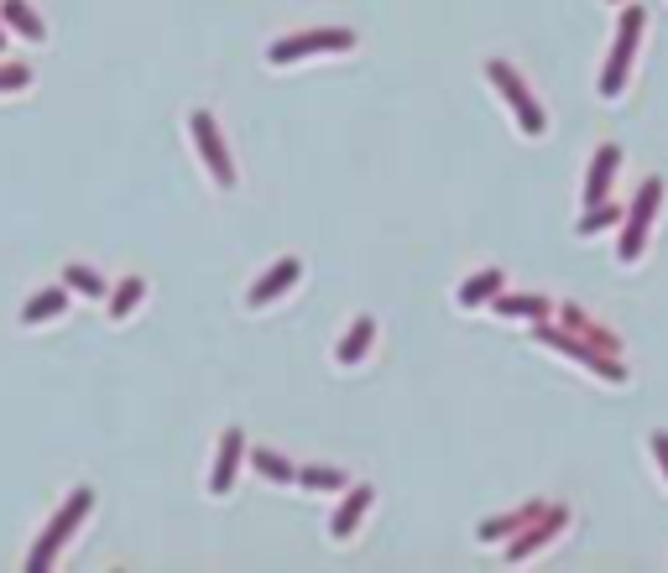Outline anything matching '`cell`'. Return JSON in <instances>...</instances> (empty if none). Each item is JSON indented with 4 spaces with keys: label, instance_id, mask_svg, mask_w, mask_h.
<instances>
[{
    "label": "cell",
    "instance_id": "cell-1",
    "mask_svg": "<svg viewBox=\"0 0 668 573\" xmlns=\"http://www.w3.org/2000/svg\"><path fill=\"white\" fill-rule=\"evenodd\" d=\"M89 511H94V490H89V485H79V490H73V495H69V501L58 506V516H52V522H48V532L37 537V547H32V553H27V573H48V569H52V557L63 553V542H69L73 532H79V522H84Z\"/></svg>",
    "mask_w": 668,
    "mask_h": 573
},
{
    "label": "cell",
    "instance_id": "cell-2",
    "mask_svg": "<svg viewBox=\"0 0 668 573\" xmlns=\"http://www.w3.org/2000/svg\"><path fill=\"white\" fill-rule=\"evenodd\" d=\"M642 21H648L642 6H627V11H621L617 42H611V58H606V73H600V94H606V100H617L621 89H627V68H632V52H637V42H642Z\"/></svg>",
    "mask_w": 668,
    "mask_h": 573
},
{
    "label": "cell",
    "instance_id": "cell-3",
    "mask_svg": "<svg viewBox=\"0 0 668 573\" xmlns=\"http://www.w3.org/2000/svg\"><path fill=\"white\" fill-rule=\"evenodd\" d=\"M486 79H491V84H497L501 94H507V104H512V115H517V125H522V131H528V135H544V131H549V115L538 110V100H532V89L512 73V63H501V58H491V63H486Z\"/></svg>",
    "mask_w": 668,
    "mask_h": 573
},
{
    "label": "cell",
    "instance_id": "cell-4",
    "mask_svg": "<svg viewBox=\"0 0 668 573\" xmlns=\"http://www.w3.org/2000/svg\"><path fill=\"white\" fill-rule=\"evenodd\" d=\"M658 203H664V178H648V183L637 188L632 214H627V230H621V245H617V255L627 267H632L637 255H642V245H648V224H652V214H658Z\"/></svg>",
    "mask_w": 668,
    "mask_h": 573
},
{
    "label": "cell",
    "instance_id": "cell-5",
    "mask_svg": "<svg viewBox=\"0 0 668 573\" xmlns=\"http://www.w3.org/2000/svg\"><path fill=\"white\" fill-rule=\"evenodd\" d=\"M538 344H549V350H559V354H569L575 365H585V371H596L600 381H627V365H621L617 354H600L596 344H580L575 334H565V329H538Z\"/></svg>",
    "mask_w": 668,
    "mask_h": 573
},
{
    "label": "cell",
    "instance_id": "cell-6",
    "mask_svg": "<svg viewBox=\"0 0 668 573\" xmlns=\"http://www.w3.org/2000/svg\"><path fill=\"white\" fill-rule=\"evenodd\" d=\"M356 48V32L350 27H319V32H298V37H282L272 42V63H298V58H313V52H345Z\"/></svg>",
    "mask_w": 668,
    "mask_h": 573
},
{
    "label": "cell",
    "instance_id": "cell-7",
    "mask_svg": "<svg viewBox=\"0 0 668 573\" xmlns=\"http://www.w3.org/2000/svg\"><path fill=\"white\" fill-rule=\"evenodd\" d=\"M189 131H193V147H199V157H205V168L215 172V183H220V188H236V162H230V152H225L215 115H209V110H193V115H189Z\"/></svg>",
    "mask_w": 668,
    "mask_h": 573
},
{
    "label": "cell",
    "instance_id": "cell-8",
    "mask_svg": "<svg viewBox=\"0 0 668 573\" xmlns=\"http://www.w3.org/2000/svg\"><path fill=\"white\" fill-rule=\"evenodd\" d=\"M565 522H569V511H565V506H544V516H538V522H528V526H522V537H517L512 547H507V557H512V563H522V557H532V553H538V547H544V542H554V537H559V532H565Z\"/></svg>",
    "mask_w": 668,
    "mask_h": 573
},
{
    "label": "cell",
    "instance_id": "cell-9",
    "mask_svg": "<svg viewBox=\"0 0 668 573\" xmlns=\"http://www.w3.org/2000/svg\"><path fill=\"white\" fill-rule=\"evenodd\" d=\"M298 277H303V261H298V255H282V261H272V267H267V277L251 286V298H246V303H251V308L277 303V298H282V292L298 282Z\"/></svg>",
    "mask_w": 668,
    "mask_h": 573
},
{
    "label": "cell",
    "instance_id": "cell-10",
    "mask_svg": "<svg viewBox=\"0 0 668 573\" xmlns=\"http://www.w3.org/2000/svg\"><path fill=\"white\" fill-rule=\"evenodd\" d=\"M240 449H246V433H240V428H225L220 454H215V474H209V495H230L236 470H240Z\"/></svg>",
    "mask_w": 668,
    "mask_h": 573
},
{
    "label": "cell",
    "instance_id": "cell-11",
    "mask_svg": "<svg viewBox=\"0 0 668 573\" xmlns=\"http://www.w3.org/2000/svg\"><path fill=\"white\" fill-rule=\"evenodd\" d=\"M617 168H621V147H611V141H606V147L596 152V162H590V172H585V209H590V203H606Z\"/></svg>",
    "mask_w": 668,
    "mask_h": 573
},
{
    "label": "cell",
    "instance_id": "cell-12",
    "mask_svg": "<svg viewBox=\"0 0 668 573\" xmlns=\"http://www.w3.org/2000/svg\"><path fill=\"white\" fill-rule=\"evenodd\" d=\"M501 286H507V271H497V267L476 271V277L460 286V308H486V303H491V298L501 292Z\"/></svg>",
    "mask_w": 668,
    "mask_h": 573
},
{
    "label": "cell",
    "instance_id": "cell-13",
    "mask_svg": "<svg viewBox=\"0 0 668 573\" xmlns=\"http://www.w3.org/2000/svg\"><path fill=\"white\" fill-rule=\"evenodd\" d=\"M366 511H371V490H366V485L350 490V495H345V506L335 511V516H329V537H350V532L360 526V516H366Z\"/></svg>",
    "mask_w": 668,
    "mask_h": 573
},
{
    "label": "cell",
    "instance_id": "cell-14",
    "mask_svg": "<svg viewBox=\"0 0 668 573\" xmlns=\"http://www.w3.org/2000/svg\"><path fill=\"white\" fill-rule=\"evenodd\" d=\"M0 17L11 21V32L17 37H27V42H42L48 37V27H42V17H37L27 0H0Z\"/></svg>",
    "mask_w": 668,
    "mask_h": 573
},
{
    "label": "cell",
    "instance_id": "cell-15",
    "mask_svg": "<svg viewBox=\"0 0 668 573\" xmlns=\"http://www.w3.org/2000/svg\"><path fill=\"white\" fill-rule=\"evenodd\" d=\"M544 516V506L532 501V506L512 511V516H497V522H480V542H497V537H512V532H522L528 522H538Z\"/></svg>",
    "mask_w": 668,
    "mask_h": 573
},
{
    "label": "cell",
    "instance_id": "cell-16",
    "mask_svg": "<svg viewBox=\"0 0 668 573\" xmlns=\"http://www.w3.org/2000/svg\"><path fill=\"white\" fill-rule=\"evenodd\" d=\"M565 329H575V334L585 339V344H596L600 354H617L621 344H617V334H606V329H596V323L585 319L580 308H565Z\"/></svg>",
    "mask_w": 668,
    "mask_h": 573
},
{
    "label": "cell",
    "instance_id": "cell-17",
    "mask_svg": "<svg viewBox=\"0 0 668 573\" xmlns=\"http://www.w3.org/2000/svg\"><path fill=\"white\" fill-rule=\"evenodd\" d=\"M491 308H497L501 319H544V313H554L549 298H507V292H497Z\"/></svg>",
    "mask_w": 668,
    "mask_h": 573
},
{
    "label": "cell",
    "instance_id": "cell-18",
    "mask_svg": "<svg viewBox=\"0 0 668 573\" xmlns=\"http://www.w3.org/2000/svg\"><path fill=\"white\" fill-rule=\"evenodd\" d=\"M371 339H377V319H356V329L340 339V365H356V360H366Z\"/></svg>",
    "mask_w": 668,
    "mask_h": 573
},
{
    "label": "cell",
    "instance_id": "cell-19",
    "mask_svg": "<svg viewBox=\"0 0 668 573\" xmlns=\"http://www.w3.org/2000/svg\"><path fill=\"white\" fill-rule=\"evenodd\" d=\"M63 303H69V292H37V298H27V308H21V323H48L63 313Z\"/></svg>",
    "mask_w": 668,
    "mask_h": 573
},
{
    "label": "cell",
    "instance_id": "cell-20",
    "mask_svg": "<svg viewBox=\"0 0 668 573\" xmlns=\"http://www.w3.org/2000/svg\"><path fill=\"white\" fill-rule=\"evenodd\" d=\"M141 298H147V282H141V277H126V282L110 292V319H131Z\"/></svg>",
    "mask_w": 668,
    "mask_h": 573
},
{
    "label": "cell",
    "instance_id": "cell-21",
    "mask_svg": "<svg viewBox=\"0 0 668 573\" xmlns=\"http://www.w3.org/2000/svg\"><path fill=\"white\" fill-rule=\"evenodd\" d=\"M63 286H69V292H84V298H104L100 271H94V267H79V261H73V267H63Z\"/></svg>",
    "mask_w": 668,
    "mask_h": 573
},
{
    "label": "cell",
    "instance_id": "cell-22",
    "mask_svg": "<svg viewBox=\"0 0 668 573\" xmlns=\"http://www.w3.org/2000/svg\"><path fill=\"white\" fill-rule=\"evenodd\" d=\"M251 470H257V474H267L272 485H292V480H298V470H292L288 459L267 454V449H257V454H251Z\"/></svg>",
    "mask_w": 668,
    "mask_h": 573
},
{
    "label": "cell",
    "instance_id": "cell-23",
    "mask_svg": "<svg viewBox=\"0 0 668 573\" xmlns=\"http://www.w3.org/2000/svg\"><path fill=\"white\" fill-rule=\"evenodd\" d=\"M345 480H350V474L345 470H329V464H309V470H298V485H309V490H345Z\"/></svg>",
    "mask_w": 668,
    "mask_h": 573
},
{
    "label": "cell",
    "instance_id": "cell-24",
    "mask_svg": "<svg viewBox=\"0 0 668 573\" xmlns=\"http://www.w3.org/2000/svg\"><path fill=\"white\" fill-rule=\"evenodd\" d=\"M621 220V209H617V203H611V199H606V203H590V209H585V214H580V235H596V230H611V224H617Z\"/></svg>",
    "mask_w": 668,
    "mask_h": 573
},
{
    "label": "cell",
    "instance_id": "cell-25",
    "mask_svg": "<svg viewBox=\"0 0 668 573\" xmlns=\"http://www.w3.org/2000/svg\"><path fill=\"white\" fill-rule=\"evenodd\" d=\"M27 84H32V68H27V63H6V68H0V94L27 89Z\"/></svg>",
    "mask_w": 668,
    "mask_h": 573
},
{
    "label": "cell",
    "instance_id": "cell-26",
    "mask_svg": "<svg viewBox=\"0 0 668 573\" xmlns=\"http://www.w3.org/2000/svg\"><path fill=\"white\" fill-rule=\"evenodd\" d=\"M652 454H658V464H664V474H668V433H652Z\"/></svg>",
    "mask_w": 668,
    "mask_h": 573
},
{
    "label": "cell",
    "instance_id": "cell-27",
    "mask_svg": "<svg viewBox=\"0 0 668 573\" xmlns=\"http://www.w3.org/2000/svg\"><path fill=\"white\" fill-rule=\"evenodd\" d=\"M0 48H6V32H0Z\"/></svg>",
    "mask_w": 668,
    "mask_h": 573
}]
</instances>
